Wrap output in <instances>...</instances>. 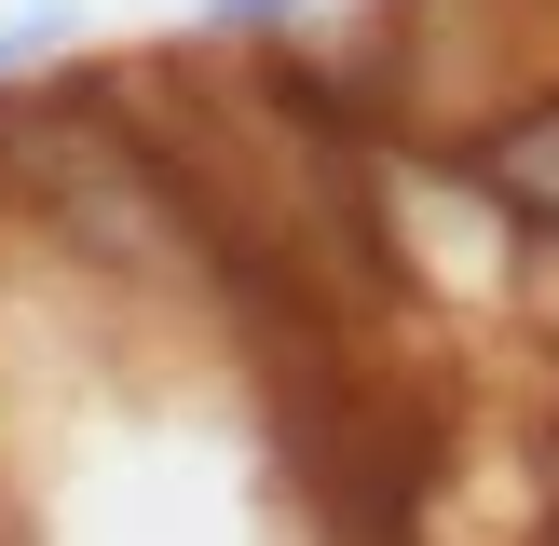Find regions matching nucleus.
<instances>
[{
	"label": "nucleus",
	"mask_w": 559,
	"mask_h": 546,
	"mask_svg": "<svg viewBox=\"0 0 559 546\" xmlns=\"http://www.w3.org/2000/svg\"><path fill=\"white\" fill-rule=\"evenodd\" d=\"M451 164H464L506 218H559V82H533V96H506V109H478V123L451 136Z\"/></svg>",
	"instance_id": "f257e3e1"
},
{
	"label": "nucleus",
	"mask_w": 559,
	"mask_h": 546,
	"mask_svg": "<svg viewBox=\"0 0 559 546\" xmlns=\"http://www.w3.org/2000/svg\"><path fill=\"white\" fill-rule=\"evenodd\" d=\"M82 0H14V14H0V82H27V69H69L82 55Z\"/></svg>",
	"instance_id": "f03ea898"
}]
</instances>
